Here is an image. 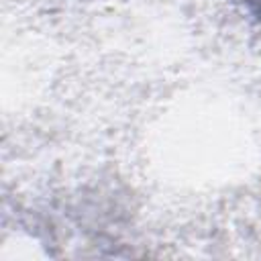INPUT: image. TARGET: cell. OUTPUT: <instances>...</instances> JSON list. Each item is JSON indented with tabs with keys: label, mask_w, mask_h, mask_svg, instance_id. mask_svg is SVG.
I'll return each instance as SVG.
<instances>
[{
	"label": "cell",
	"mask_w": 261,
	"mask_h": 261,
	"mask_svg": "<svg viewBox=\"0 0 261 261\" xmlns=\"http://www.w3.org/2000/svg\"><path fill=\"white\" fill-rule=\"evenodd\" d=\"M243 4L247 6V10H249L253 16H257V18L261 20V0H243Z\"/></svg>",
	"instance_id": "6da1fadb"
}]
</instances>
